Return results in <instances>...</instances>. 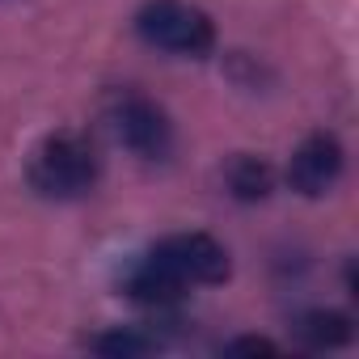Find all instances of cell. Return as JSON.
I'll return each mask as SVG.
<instances>
[{
    "label": "cell",
    "instance_id": "cell-10",
    "mask_svg": "<svg viewBox=\"0 0 359 359\" xmlns=\"http://www.w3.org/2000/svg\"><path fill=\"white\" fill-rule=\"evenodd\" d=\"M224 351H229V355H279V342H271V338H258V334H245V338H233V342H224Z\"/></svg>",
    "mask_w": 359,
    "mask_h": 359
},
{
    "label": "cell",
    "instance_id": "cell-4",
    "mask_svg": "<svg viewBox=\"0 0 359 359\" xmlns=\"http://www.w3.org/2000/svg\"><path fill=\"white\" fill-rule=\"evenodd\" d=\"M156 266H165L173 279H182L187 287H216L233 275L229 250L212 233H173L148 250Z\"/></svg>",
    "mask_w": 359,
    "mask_h": 359
},
{
    "label": "cell",
    "instance_id": "cell-5",
    "mask_svg": "<svg viewBox=\"0 0 359 359\" xmlns=\"http://www.w3.org/2000/svg\"><path fill=\"white\" fill-rule=\"evenodd\" d=\"M342 165H346V156H342L338 135L313 131V135L292 152V161H287V187H292L296 195H304V199H321V195H330V191L338 187Z\"/></svg>",
    "mask_w": 359,
    "mask_h": 359
},
{
    "label": "cell",
    "instance_id": "cell-1",
    "mask_svg": "<svg viewBox=\"0 0 359 359\" xmlns=\"http://www.w3.org/2000/svg\"><path fill=\"white\" fill-rule=\"evenodd\" d=\"M97 169L102 161L81 131H55L30 152L26 177L43 199H81L85 191H93Z\"/></svg>",
    "mask_w": 359,
    "mask_h": 359
},
{
    "label": "cell",
    "instance_id": "cell-7",
    "mask_svg": "<svg viewBox=\"0 0 359 359\" xmlns=\"http://www.w3.org/2000/svg\"><path fill=\"white\" fill-rule=\"evenodd\" d=\"M224 187L241 203H262L275 191V169H271V161H262L254 152H237L224 165Z\"/></svg>",
    "mask_w": 359,
    "mask_h": 359
},
{
    "label": "cell",
    "instance_id": "cell-2",
    "mask_svg": "<svg viewBox=\"0 0 359 359\" xmlns=\"http://www.w3.org/2000/svg\"><path fill=\"white\" fill-rule=\"evenodd\" d=\"M135 34L156 51L187 60H203L216 51V22L187 0H148L135 13Z\"/></svg>",
    "mask_w": 359,
    "mask_h": 359
},
{
    "label": "cell",
    "instance_id": "cell-3",
    "mask_svg": "<svg viewBox=\"0 0 359 359\" xmlns=\"http://www.w3.org/2000/svg\"><path fill=\"white\" fill-rule=\"evenodd\" d=\"M106 123H110L114 140H118L127 152L144 156V161H165V156L173 152V123H169V114H165L152 97H144V93L118 89V93L106 102Z\"/></svg>",
    "mask_w": 359,
    "mask_h": 359
},
{
    "label": "cell",
    "instance_id": "cell-9",
    "mask_svg": "<svg viewBox=\"0 0 359 359\" xmlns=\"http://www.w3.org/2000/svg\"><path fill=\"white\" fill-rule=\"evenodd\" d=\"M161 342L152 338V334H144V330H106V334H97V338H89V351H97V355H106V359H140V355H152Z\"/></svg>",
    "mask_w": 359,
    "mask_h": 359
},
{
    "label": "cell",
    "instance_id": "cell-8",
    "mask_svg": "<svg viewBox=\"0 0 359 359\" xmlns=\"http://www.w3.org/2000/svg\"><path fill=\"white\" fill-rule=\"evenodd\" d=\"M296 334L313 351H334V346H346L355 338V321L346 313H334V309H313L296 321Z\"/></svg>",
    "mask_w": 359,
    "mask_h": 359
},
{
    "label": "cell",
    "instance_id": "cell-6",
    "mask_svg": "<svg viewBox=\"0 0 359 359\" xmlns=\"http://www.w3.org/2000/svg\"><path fill=\"white\" fill-rule=\"evenodd\" d=\"M123 296L135 300V304H148V309H169L187 296V283L182 279H173L165 266H156L148 254L135 258L123 275Z\"/></svg>",
    "mask_w": 359,
    "mask_h": 359
}]
</instances>
